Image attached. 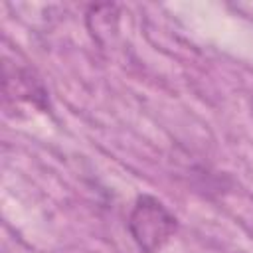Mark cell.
I'll list each match as a JSON object with an SVG mask.
<instances>
[{"label": "cell", "instance_id": "6da1fadb", "mask_svg": "<svg viewBox=\"0 0 253 253\" xmlns=\"http://www.w3.org/2000/svg\"><path fill=\"white\" fill-rule=\"evenodd\" d=\"M178 219L170 210L152 196L136 198L130 215L128 231L142 253H158L176 233Z\"/></svg>", "mask_w": 253, "mask_h": 253}]
</instances>
